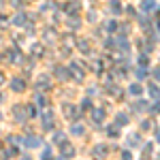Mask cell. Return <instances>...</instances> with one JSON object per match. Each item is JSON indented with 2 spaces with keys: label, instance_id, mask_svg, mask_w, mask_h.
Here are the masks:
<instances>
[{
  "label": "cell",
  "instance_id": "obj_1",
  "mask_svg": "<svg viewBox=\"0 0 160 160\" xmlns=\"http://www.w3.org/2000/svg\"><path fill=\"white\" fill-rule=\"evenodd\" d=\"M143 9H154V0H145V2H143Z\"/></svg>",
  "mask_w": 160,
  "mask_h": 160
}]
</instances>
